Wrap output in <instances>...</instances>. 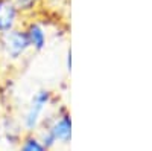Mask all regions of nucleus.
<instances>
[{
  "label": "nucleus",
  "mask_w": 152,
  "mask_h": 151,
  "mask_svg": "<svg viewBox=\"0 0 152 151\" xmlns=\"http://www.w3.org/2000/svg\"><path fill=\"white\" fill-rule=\"evenodd\" d=\"M53 102V93L49 89L37 90L23 115V128L28 133H35L44 122V113Z\"/></svg>",
  "instance_id": "f257e3e1"
},
{
  "label": "nucleus",
  "mask_w": 152,
  "mask_h": 151,
  "mask_svg": "<svg viewBox=\"0 0 152 151\" xmlns=\"http://www.w3.org/2000/svg\"><path fill=\"white\" fill-rule=\"evenodd\" d=\"M31 50L28 35L23 28L17 26L0 35V55L9 61H18Z\"/></svg>",
  "instance_id": "f03ea898"
},
{
  "label": "nucleus",
  "mask_w": 152,
  "mask_h": 151,
  "mask_svg": "<svg viewBox=\"0 0 152 151\" xmlns=\"http://www.w3.org/2000/svg\"><path fill=\"white\" fill-rule=\"evenodd\" d=\"M41 127L52 133L58 145H69L72 142V115L66 107H59L52 118L44 119Z\"/></svg>",
  "instance_id": "7ed1b4c3"
},
{
  "label": "nucleus",
  "mask_w": 152,
  "mask_h": 151,
  "mask_svg": "<svg viewBox=\"0 0 152 151\" xmlns=\"http://www.w3.org/2000/svg\"><path fill=\"white\" fill-rule=\"evenodd\" d=\"M23 29L28 35V40H29V44H31L32 50L41 52V50L46 49L47 40H49V31H47V26L43 21L32 18L24 24Z\"/></svg>",
  "instance_id": "20e7f679"
},
{
  "label": "nucleus",
  "mask_w": 152,
  "mask_h": 151,
  "mask_svg": "<svg viewBox=\"0 0 152 151\" xmlns=\"http://www.w3.org/2000/svg\"><path fill=\"white\" fill-rule=\"evenodd\" d=\"M20 18L21 14L12 0H0V35L17 28Z\"/></svg>",
  "instance_id": "39448f33"
},
{
  "label": "nucleus",
  "mask_w": 152,
  "mask_h": 151,
  "mask_svg": "<svg viewBox=\"0 0 152 151\" xmlns=\"http://www.w3.org/2000/svg\"><path fill=\"white\" fill-rule=\"evenodd\" d=\"M18 151H50L38 137L37 133H26L18 144Z\"/></svg>",
  "instance_id": "423d86ee"
},
{
  "label": "nucleus",
  "mask_w": 152,
  "mask_h": 151,
  "mask_svg": "<svg viewBox=\"0 0 152 151\" xmlns=\"http://www.w3.org/2000/svg\"><path fill=\"white\" fill-rule=\"evenodd\" d=\"M20 14H31L43 3V0H12Z\"/></svg>",
  "instance_id": "0eeeda50"
},
{
  "label": "nucleus",
  "mask_w": 152,
  "mask_h": 151,
  "mask_svg": "<svg viewBox=\"0 0 152 151\" xmlns=\"http://www.w3.org/2000/svg\"><path fill=\"white\" fill-rule=\"evenodd\" d=\"M43 2L44 3H47L49 6H53V8H61V6H64L67 2H69V0H43Z\"/></svg>",
  "instance_id": "6e6552de"
},
{
  "label": "nucleus",
  "mask_w": 152,
  "mask_h": 151,
  "mask_svg": "<svg viewBox=\"0 0 152 151\" xmlns=\"http://www.w3.org/2000/svg\"><path fill=\"white\" fill-rule=\"evenodd\" d=\"M66 69H67V72H72V50L70 49L66 54Z\"/></svg>",
  "instance_id": "1a4fd4ad"
}]
</instances>
